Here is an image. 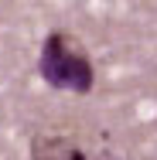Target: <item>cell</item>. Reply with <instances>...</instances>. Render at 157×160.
I'll list each match as a JSON object with an SVG mask.
<instances>
[{"label": "cell", "mask_w": 157, "mask_h": 160, "mask_svg": "<svg viewBox=\"0 0 157 160\" xmlns=\"http://www.w3.org/2000/svg\"><path fill=\"white\" fill-rule=\"evenodd\" d=\"M41 78H44L51 89L79 92V96L89 92L92 82H96L89 55L65 31H51L44 38V48H41Z\"/></svg>", "instance_id": "cell-1"}, {"label": "cell", "mask_w": 157, "mask_h": 160, "mask_svg": "<svg viewBox=\"0 0 157 160\" xmlns=\"http://www.w3.org/2000/svg\"><path fill=\"white\" fill-rule=\"evenodd\" d=\"M34 160H89V157L82 153L79 143L62 140V136H48V140L34 143Z\"/></svg>", "instance_id": "cell-2"}]
</instances>
